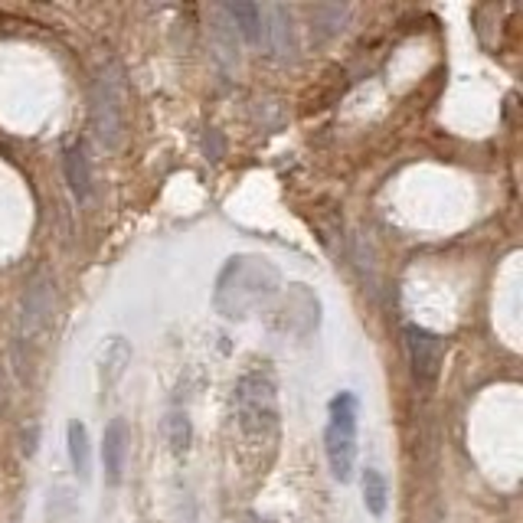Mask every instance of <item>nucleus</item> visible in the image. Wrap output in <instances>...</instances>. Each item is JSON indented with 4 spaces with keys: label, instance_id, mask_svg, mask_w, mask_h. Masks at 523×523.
<instances>
[{
    "label": "nucleus",
    "instance_id": "obj_7",
    "mask_svg": "<svg viewBox=\"0 0 523 523\" xmlns=\"http://www.w3.org/2000/svg\"><path fill=\"white\" fill-rule=\"evenodd\" d=\"M128 448H131L128 422L111 419L102 435V465H105V481H109V485H121V477H125V468H128Z\"/></svg>",
    "mask_w": 523,
    "mask_h": 523
},
{
    "label": "nucleus",
    "instance_id": "obj_8",
    "mask_svg": "<svg viewBox=\"0 0 523 523\" xmlns=\"http://www.w3.org/2000/svg\"><path fill=\"white\" fill-rule=\"evenodd\" d=\"M63 167H66V180H69L72 196H76L78 204L89 200V194H92V161H89V148L82 141H76V144L66 148Z\"/></svg>",
    "mask_w": 523,
    "mask_h": 523
},
{
    "label": "nucleus",
    "instance_id": "obj_3",
    "mask_svg": "<svg viewBox=\"0 0 523 523\" xmlns=\"http://www.w3.org/2000/svg\"><path fill=\"white\" fill-rule=\"evenodd\" d=\"M357 415L360 403L353 392H337L330 399V422L324 429V455H328L330 475L347 485L357 471Z\"/></svg>",
    "mask_w": 523,
    "mask_h": 523
},
{
    "label": "nucleus",
    "instance_id": "obj_11",
    "mask_svg": "<svg viewBox=\"0 0 523 523\" xmlns=\"http://www.w3.org/2000/svg\"><path fill=\"white\" fill-rule=\"evenodd\" d=\"M223 14L229 16L235 33H243L246 43H262V7L258 4H226Z\"/></svg>",
    "mask_w": 523,
    "mask_h": 523
},
{
    "label": "nucleus",
    "instance_id": "obj_5",
    "mask_svg": "<svg viewBox=\"0 0 523 523\" xmlns=\"http://www.w3.org/2000/svg\"><path fill=\"white\" fill-rule=\"evenodd\" d=\"M403 344H406V357L415 380H419V383L438 380L442 363H445V340L438 334H432L429 328L406 324V328H403Z\"/></svg>",
    "mask_w": 523,
    "mask_h": 523
},
{
    "label": "nucleus",
    "instance_id": "obj_10",
    "mask_svg": "<svg viewBox=\"0 0 523 523\" xmlns=\"http://www.w3.org/2000/svg\"><path fill=\"white\" fill-rule=\"evenodd\" d=\"M360 494H363V507L373 517L386 514V504H390V485L380 468H363L360 475Z\"/></svg>",
    "mask_w": 523,
    "mask_h": 523
},
{
    "label": "nucleus",
    "instance_id": "obj_12",
    "mask_svg": "<svg viewBox=\"0 0 523 523\" xmlns=\"http://www.w3.org/2000/svg\"><path fill=\"white\" fill-rule=\"evenodd\" d=\"M49 314H53V295L47 291V285H33L30 291H26V301H24V330L26 334H37L43 324L49 320Z\"/></svg>",
    "mask_w": 523,
    "mask_h": 523
},
{
    "label": "nucleus",
    "instance_id": "obj_4",
    "mask_svg": "<svg viewBox=\"0 0 523 523\" xmlns=\"http://www.w3.org/2000/svg\"><path fill=\"white\" fill-rule=\"evenodd\" d=\"M235 419L239 429L252 438H268L278 429V390L268 373H246L235 383Z\"/></svg>",
    "mask_w": 523,
    "mask_h": 523
},
{
    "label": "nucleus",
    "instance_id": "obj_1",
    "mask_svg": "<svg viewBox=\"0 0 523 523\" xmlns=\"http://www.w3.org/2000/svg\"><path fill=\"white\" fill-rule=\"evenodd\" d=\"M281 275L266 256H233L223 266L213 291V305L223 318L246 320L266 311L278 298Z\"/></svg>",
    "mask_w": 523,
    "mask_h": 523
},
{
    "label": "nucleus",
    "instance_id": "obj_9",
    "mask_svg": "<svg viewBox=\"0 0 523 523\" xmlns=\"http://www.w3.org/2000/svg\"><path fill=\"white\" fill-rule=\"evenodd\" d=\"M66 442H69L72 471H76L82 481H89V477H92V442H89V429L78 419L69 422V429H66Z\"/></svg>",
    "mask_w": 523,
    "mask_h": 523
},
{
    "label": "nucleus",
    "instance_id": "obj_6",
    "mask_svg": "<svg viewBox=\"0 0 523 523\" xmlns=\"http://www.w3.org/2000/svg\"><path fill=\"white\" fill-rule=\"evenodd\" d=\"M320 324V301L308 285H291L288 295H285V305H281V330H291V334L305 337L311 334Z\"/></svg>",
    "mask_w": 523,
    "mask_h": 523
},
{
    "label": "nucleus",
    "instance_id": "obj_13",
    "mask_svg": "<svg viewBox=\"0 0 523 523\" xmlns=\"http://www.w3.org/2000/svg\"><path fill=\"white\" fill-rule=\"evenodd\" d=\"M167 442H171V448L173 452H187L190 448V435H194V432H190V419L183 413H171L167 415Z\"/></svg>",
    "mask_w": 523,
    "mask_h": 523
},
{
    "label": "nucleus",
    "instance_id": "obj_2",
    "mask_svg": "<svg viewBox=\"0 0 523 523\" xmlns=\"http://www.w3.org/2000/svg\"><path fill=\"white\" fill-rule=\"evenodd\" d=\"M128 128V86L125 69L111 59L92 82V131L102 148H118Z\"/></svg>",
    "mask_w": 523,
    "mask_h": 523
}]
</instances>
